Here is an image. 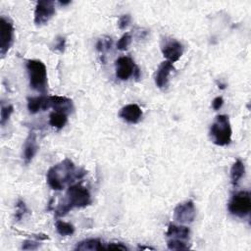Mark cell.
<instances>
[{
  "label": "cell",
  "instance_id": "20",
  "mask_svg": "<svg viewBox=\"0 0 251 251\" xmlns=\"http://www.w3.org/2000/svg\"><path fill=\"white\" fill-rule=\"evenodd\" d=\"M55 228L57 233L62 236H69L73 235L75 233V227L67 222H64L62 220H58L55 223Z\"/></svg>",
  "mask_w": 251,
  "mask_h": 251
},
{
  "label": "cell",
  "instance_id": "19",
  "mask_svg": "<svg viewBox=\"0 0 251 251\" xmlns=\"http://www.w3.org/2000/svg\"><path fill=\"white\" fill-rule=\"evenodd\" d=\"M68 122V115L66 113H62V112H57V111H53L50 115H49V124L51 127L61 130L66 126Z\"/></svg>",
  "mask_w": 251,
  "mask_h": 251
},
{
  "label": "cell",
  "instance_id": "23",
  "mask_svg": "<svg viewBox=\"0 0 251 251\" xmlns=\"http://www.w3.org/2000/svg\"><path fill=\"white\" fill-rule=\"evenodd\" d=\"M29 212L28 208H27V205L25 203V201L23 200H19L16 204V212H15V220L17 222L21 221L25 215Z\"/></svg>",
  "mask_w": 251,
  "mask_h": 251
},
{
  "label": "cell",
  "instance_id": "22",
  "mask_svg": "<svg viewBox=\"0 0 251 251\" xmlns=\"http://www.w3.org/2000/svg\"><path fill=\"white\" fill-rule=\"evenodd\" d=\"M167 246L171 250H186L190 248V246L186 244L184 240L178 238H171L170 240H168Z\"/></svg>",
  "mask_w": 251,
  "mask_h": 251
},
{
  "label": "cell",
  "instance_id": "29",
  "mask_svg": "<svg viewBox=\"0 0 251 251\" xmlns=\"http://www.w3.org/2000/svg\"><path fill=\"white\" fill-rule=\"evenodd\" d=\"M105 249H107V250H123V251H126V250H128V247L126 246V245H124L121 242H111L107 246H105Z\"/></svg>",
  "mask_w": 251,
  "mask_h": 251
},
{
  "label": "cell",
  "instance_id": "13",
  "mask_svg": "<svg viewBox=\"0 0 251 251\" xmlns=\"http://www.w3.org/2000/svg\"><path fill=\"white\" fill-rule=\"evenodd\" d=\"M174 71V66L171 62L164 61L162 62L160 66L157 69L155 74V85L157 88L163 90L166 89L169 84V77L170 74Z\"/></svg>",
  "mask_w": 251,
  "mask_h": 251
},
{
  "label": "cell",
  "instance_id": "14",
  "mask_svg": "<svg viewBox=\"0 0 251 251\" xmlns=\"http://www.w3.org/2000/svg\"><path fill=\"white\" fill-rule=\"evenodd\" d=\"M38 150V144L36 141V135L35 132H31L26 139L24 147H23V159L26 164H29L33 161Z\"/></svg>",
  "mask_w": 251,
  "mask_h": 251
},
{
  "label": "cell",
  "instance_id": "12",
  "mask_svg": "<svg viewBox=\"0 0 251 251\" xmlns=\"http://www.w3.org/2000/svg\"><path fill=\"white\" fill-rule=\"evenodd\" d=\"M119 116L129 124H137L143 118V110L138 104H128L120 110Z\"/></svg>",
  "mask_w": 251,
  "mask_h": 251
},
{
  "label": "cell",
  "instance_id": "2",
  "mask_svg": "<svg viewBox=\"0 0 251 251\" xmlns=\"http://www.w3.org/2000/svg\"><path fill=\"white\" fill-rule=\"evenodd\" d=\"M92 202L91 195L87 187L80 183L69 186L67 191L66 202L59 206L55 211L56 216L63 217L67 215L74 208H84L90 205Z\"/></svg>",
  "mask_w": 251,
  "mask_h": 251
},
{
  "label": "cell",
  "instance_id": "5",
  "mask_svg": "<svg viewBox=\"0 0 251 251\" xmlns=\"http://www.w3.org/2000/svg\"><path fill=\"white\" fill-rule=\"evenodd\" d=\"M229 212L238 218H244L251 211V197L248 192H239L233 196L228 205Z\"/></svg>",
  "mask_w": 251,
  "mask_h": 251
},
{
  "label": "cell",
  "instance_id": "8",
  "mask_svg": "<svg viewBox=\"0 0 251 251\" xmlns=\"http://www.w3.org/2000/svg\"><path fill=\"white\" fill-rule=\"evenodd\" d=\"M116 67V77L121 81H128L131 77L134 76L138 66H136L135 62L127 56L120 57L115 62Z\"/></svg>",
  "mask_w": 251,
  "mask_h": 251
},
{
  "label": "cell",
  "instance_id": "24",
  "mask_svg": "<svg viewBox=\"0 0 251 251\" xmlns=\"http://www.w3.org/2000/svg\"><path fill=\"white\" fill-rule=\"evenodd\" d=\"M14 112V107L13 105H2L1 106V118H0V124L1 126H4L5 123L9 120L11 115Z\"/></svg>",
  "mask_w": 251,
  "mask_h": 251
},
{
  "label": "cell",
  "instance_id": "1",
  "mask_svg": "<svg viewBox=\"0 0 251 251\" xmlns=\"http://www.w3.org/2000/svg\"><path fill=\"white\" fill-rule=\"evenodd\" d=\"M86 175V172L76 171L75 164L70 159H65L59 164L51 167L46 174L48 185L54 191H62L65 184L73 181L76 179H81Z\"/></svg>",
  "mask_w": 251,
  "mask_h": 251
},
{
  "label": "cell",
  "instance_id": "28",
  "mask_svg": "<svg viewBox=\"0 0 251 251\" xmlns=\"http://www.w3.org/2000/svg\"><path fill=\"white\" fill-rule=\"evenodd\" d=\"M38 247H39V242L32 240V239L25 240L22 245V249H24V250H36Z\"/></svg>",
  "mask_w": 251,
  "mask_h": 251
},
{
  "label": "cell",
  "instance_id": "17",
  "mask_svg": "<svg viewBox=\"0 0 251 251\" xmlns=\"http://www.w3.org/2000/svg\"><path fill=\"white\" fill-rule=\"evenodd\" d=\"M104 249H105V246L98 238L85 239L83 241L78 242L76 246V250H81V251H99Z\"/></svg>",
  "mask_w": 251,
  "mask_h": 251
},
{
  "label": "cell",
  "instance_id": "9",
  "mask_svg": "<svg viewBox=\"0 0 251 251\" xmlns=\"http://www.w3.org/2000/svg\"><path fill=\"white\" fill-rule=\"evenodd\" d=\"M197 210L194 201L188 200L179 204L174 210V218L180 224H191L195 221Z\"/></svg>",
  "mask_w": 251,
  "mask_h": 251
},
{
  "label": "cell",
  "instance_id": "26",
  "mask_svg": "<svg viewBox=\"0 0 251 251\" xmlns=\"http://www.w3.org/2000/svg\"><path fill=\"white\" fill-rule=\"evenodd\" d=\"M65 47H66V38L63 36H58L55 40L54 49L60 53H63L65 51Z\"/></svg>",
  "mask_w": 251,
  "mask_h": 251
},
{
  "label": "cell",
  "instance_id": "6",
  "mask_svg": "<svg viewBox=\"0 0 251 251\" xmlns=\"http://www.w3.org/2000/svg\"><path fill=\"white\" fill-rule=\"evenodd\" d=\"M14 41V26L6 17L0 19V54L4 56Z\"/></svg>",
  "mask_w": 251,
  "mask_h": 251
},
{
  "label": "cell",
  "instance_id": "21",
  "mask_svg": "<svg viewBox=\"0 0 251 251\" xmlns=\"http://www.w3.org/2000/svg\"><path fill=\"white\" fill-rule=\"evenodd\" d=\"M132 40H133V36L131 34H129V33L124 34L117 42V48L121 51L127 50L129 48V46L131 45Z\"/></svg>",
  "mask_w": 251,
  "mask_h": 251
},
{
  "label": "cell",
  "instance_id": "18",
  "mask_svg": "<svg viewBox=\"0 0 251 251\" xmlns=\"http://www.w3.org/2000/svg\"><path fill=\"white\" fill-rule=\"evenodd\" d=\"M245 174V166L240 159H237L231 169V181L233 185H237Z\"/></svg>",
  "mask_w": 251,
  "mask_h": 251
},
{
  "label": "cell",
  "instance_id": "33",
  "mask_svg": "<svg viewBox=\"0 0 251 251\" xmlns=\"http://www.w3.org/2000/svg\"><path fill=\"white\" fill-rule=\"evenodd\" d=\"M218 86H219V88H220L221 90H224V89L226 88V85H223V84H219Z\"/></svg>",
  "mask_w": 251,
  "mask_h": 251
},
{
  "label": "cell",
  "instance_id": "32",
  "mask_svg": "<svg viewBox=\"0 0 251 251\" xmlns=\"http://www.w3.org/2000/svg\"><path fill=\"white\" fill-rule=\"evenodd\" d=\"M140 249H142V250H143V249H151V250H153L154 248H152V247H143V246H141Z\"/></svg>",
  "mask_w": 251,
  "mask_h": 251
},
{
  "label": "cell",
  "instance_id": "25",
  "mask_svg": "<svg viewBox=\"0 0 251 251\" xmlns=\"http://www.w3.org/2000/svg\"><path fill=\"white\" fill-rule=\"evenodd\" d=\"M112 46V39L107 37V38H101L98 40L97 44H96V49L101 52V53H105L106 51H108Z\"/></svg>",
  "mask_w": 251,
  "mask_h": 251
},
{
  "label": "cell",
  "instance_id": "4",
  "mask_svg": "<svg viewBox=\"0 0 251 251\" xmlns=\"http://www.w3.org/2000/svg\"><path fill=\"white\" fill-rule=\"evenodd\" d=\"M210 138L214 144L218 146L229 145L232 142V127L227 115H218L211 125Z\"/></svg>",
  "mask_w": 251,
  "mask_h": 251
},
{
  "label": "cell",
  "instance_id": "27",
  "mask_svg": "<svg viewBox=\"0 0 251 251\" xmlns=\"http://www.w3.org/2000/svg\"><path fill=\"white\" fill-rule=\"evenodd\" d=\"M131 20H132V18H131V15H129V14H126V15L121 16V18L119 20V23H118L119 29L120 30H126V29H127L129 27L130 23H131Z\"/></svg>",
  "mask_w": 251,
  "mask_h": 251
},
{
  "label": "cell",
  "instance_id": "15",
  "mask_svg": "<svg viewBox=\"0 0 251 251\" xmlns=\"http://www.w3.org/2000/svg\"><path fill=\"white\" fill-rule=\"evenodd\" d=\"M49 108L48 97L44 95L28 98V109L31 114H36L40 110H46Z\"/></svg>",
  "mask_w": 251,
  "mask_h": 251
},
{
  "label": "cell",
  "instance_id": "10",
  "mask_svg": "<svg viewBox=\"0 0 251 251\" xmlns=\"http://www.w3.org/2000/svg\"><path fill=\"white\" fill-rule=\"evenodd\" d=\"M161 51L167 61L175 63L182 56L183 45L179 40L174 38L165 39L161 46Z\"/></svg>",
  "mask_w": 251,
  "mask_h": 251
},
{
  "label": "cell",
  "instance_id": "30",
  "mask_svg": "<svg viewBox=\"0 0 251 251\" xmlns=\"http://www.w3.org/2000/svg\"><path fill=\"white\" fill-rule=\"evenodd\" d=\"M224 105V99L222 96H217L216 98L213 99L212 101V107L215 111H218L222 108V106Z\"/></svg>",
  "mask_w": 251,
  "mask_h": 251
},
{
  "label": "cell",
  "instance_id": "3",
  "mask_svg": "<svg viewBox=\"0 0 251 251\" xmlns=\"http://www.w3.org/2000/svg\"><path fill=\"white\" fill-rule=\"evenodd\" d=\"M27 70L31 89L45 94L47 90V70L44 63L39 60H28Z\"/></svg>",
  "mask_w": 251,
  "mask_h": 251
},
{
  "label": "cell",
  "instance_id": "11",
  "mask_svg": "<svg viewBox=\"0 0 251 251\" xmlns=\"http://www.w3.org/2000/svg\"><path fill=\"white\" fill-rule=\"evenodd\" d=\"M48 103H49V108L51 107L54 109V111H57V112L66 113L68 115L74 111L73 100L65 96H58V95L49 96Z\"/></svg>",
  "mask_w": 251,
  "mask_h": 251
},
{
  "label": "cell",
  "instance_id": "31",
  "mask_svg": "<svg viewBox=\"0 0 251 251\" xmlns=\"http://www.w3.org/2000/svg\"><path fill=\"white\" fill-rule=\"evenodd\" d=\"M71 3V1H60V4L61 5H68V4H70Z\"/></svg>",
  "mask_w": 251,
  "mask_h": 251
},
{
  "label": "cell",
  "instance_id": "16",
  "mask_svg": "<svg viewBox=\"0 0 251 251\" xmlns=\"http://www.w3.org/2000/svg\"><path fill=\"white\" fill-rule=\"evenodd\" d=\"M191 231L185 226H177L175 224H170L166 233V235L171 238H178L186 240L190 237Z\"/></svg>",
  "mask_w": 251,
  "mask_h": 251
},
{
  "label": "cell",
  "instance_id": "7",
  "mask_svg": "<svg viewBox=\"0 0 251 251\" xmlns=\"http://www.w3.org/2000/svg\"><path fill=\"white\" fill-rule=\"evenodd\" d=\"M55 14V3L50 0L38 1L35 10V24L36 26L45 25Z\"/></svg>",
  "mask_w": 251,
  "mask_h": 251
}]
</instances>
